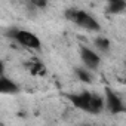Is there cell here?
Segmentation results:
<instances>
[{
    "mask_svg": "<svg viewBox=\"0 0 126 126\" xmlns=\"http://www.w3.org/2000/svg\"><path fill=\"white\" fill-rule=\"evenodd\" d=\"M65 96L77 110H82L91 114H99L104 110V96L99 94L85 91L80 94H67Z\"/></svg>",
    "mask_w": 126,
    "mask_h": 126,
    "instance_id": "obj_1",
    "label": "cell"
},
{
    "mask_svg": "<svg viewBox=\"0 0 126 126\" xmlns=\"http://www.w3.org/2000/svg\"><path fill=\"white\" fill-rule=\"evenodd\" d=\"M65 18L71 22H74L76 25H79L83 30H88L91 33L94 31H101V25L96 21L95 16H92L91 14H88L83 9H76V8H70L65 11Z\"/></svg>",
    "mask_w": 126,
    "mask_h": 126,
    "instance_id": "obj_2",
    "label": "cell"
},
{
    "mask_svg": "<svg viewBox=\"0 0 126 126\" xmlns=\"http://www.w3.org/2000/svg\"><path fill=\"white\" fill-rule=\"evenodd\" d=\"M6 36L14 39L16 43L25 46V47H30V49H36L39 50L42 47V42L40 39L37 37V34H34L33 31H28V30H22V28H11L6 31Z\"/></svg>",
    "mask_w": 126,
    "mask_h": 126,
    "instance_id": "obj_3",
    "label": "cell"
},
{
    "mask_svg": "<svg viewBox=\"0 0 126 126\" xmlns=\"http://www.w3.org/2000/svg\"><path fill=\"white\" fill-rule=\"evenodd\" d=\"M102 96H104V108H107L111 114H120V113L125 111L123 101H122V98L119 96L117 92H114L110 88H105Z\"/></svg>",
    "mask_w": 126,
    "mask_h": 126,
    "instance_id": "obj_4",
    "label": "cell"
},
{
    "mask_svg": "<svg viewBox=\"0 0 126 126\" xmlns=\"http://www.w3.org/2000/svg\"><path fill=\"white\" fill-rule=\"evenodd\" d=\"M79 55H80V59L83 62V65L89 71H94L101 65V56L94 49H91L88 46H83V45L79 46Z\"/></svg>",
    "mask_w": 126,
    "mask_h": 126,
    "instance_id": "obj_5",
    "label": "cell"
},
{
    "mask_svg": "<svg viewBox=\"0 0 126 126\" xmlns=\"http://www.w3.org/2000/svg\"><path fill=\"white\" fill-rule=\"evenodd\" d=\"M21 89L18 86V83H15L12 79L2 76L0 77V95H15L18 94Z\"/></svg>",
    "mask_w": 126,
    "mask_h": 126,
    "instance_id": "obj_6",
    "label": "cell"
},
{
    "mask_svg": "<svg viewBox=\"0 0 126 126\" xmlns=\"http://www.w3.org/2000/svg\"><path fill=\"white\" fill-rule=\"evenodd\" d=\"M125 9H126V2H123V0H110L105 6L107 14H113V15L122 14L125 12Z\"/></svg>",
    "mask_w": 126,
    "mask_h": 126,
    "instance_id": "obj_7",
    "label": "cell"
},
{
    "mask_svg": "<svg viewBox=\"0 0 126 126\" xmlns=\"http://www.w3.org/2000/svg\"><path fill=\"white\" fill-rule=\"evenodd\" d=\"M27 68H28V71H30L31 74H34V76H45V74H46L45 65L40 64L39 61H31V62H28V64H27Z\"/></svg>",
    "mask_w": 126,
    "mask_h": 126,
    "instance_id": "obj_8",
    "label": "cell"
},
{
    "mask_svg": "<svg viewBox=\"0 0 126 126\" xmlns=\"http://www.w3.org/2000/svg\"><path fill=\"white\" fill-rule=\"evenodd\" d=\"M94 45H95V47H96L98 50H101V52H108L110 47H111L110 40H108L107 37H104V36L96 37V39L94 40Z\"/></svg>",
    "mask_w": 126,
    "mask_h": 126,
    "instance_id": "obj_9",
    "label": "cell"
},
{
    "mask_svg": "<svg viewBox=\"0 0 126 126\" xmlns=\"http://www.w3.org/2000/svg\"><path fill=\"white\" fill-rule=\"evenodd\" d=\"M74 73H76V77L80 80V82H83V83H91L92 80H94V76H92V73L89 71V70H86V68H76L74 70Z\"/></svg>",
    "mask_w": 126,
    "mask_h": 126,
    "instance_id": "obj_10",
    "label": "cell"
},
{
    "mask_svg": "<svg viewBox=\"0 0 126 126\" xmlns=\"http://www.w3.org/2000/svg\"><path fill=\"white\" fill-rule=\"evenodd\" d=\"M31 5L33 6H36V8H40V9H43V8H46V2L45 0H31Z\"/></svg>",
    "mask_w": 126,
    "mask_h": 126,
    "instance_id": "obj_11",
    "label": "cell"
},
{
    "mask_svg": "<svg viewBox=\"0 0 126 126\" xmlns=\"http://www.w3.org/2000/svg\"><path fill=\"white\" fill-rule=\"evenodd\" d=\"M5 76V64H3V61L0 59V77Z\"/></svg>",
    "mask_w": 126,
    "mask_h": 126,
    "instance_id": "obj_12",
    "label": "cell"
},
{
    "mask_svg": "<svg viewBox=\"0 0 126 126\" xmlns=\"http://www.w3.org/2000/svg\"><path fill=\"white\" fill-rule=\"evenodd\" d=\"M82 126H91V125H82Z\"/></svg>",
    "mask_w": 126,
    "mask_h": 126,
    "instance_id": "obj_13",
    "label": "cell"
}]
</instances>
